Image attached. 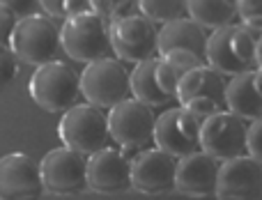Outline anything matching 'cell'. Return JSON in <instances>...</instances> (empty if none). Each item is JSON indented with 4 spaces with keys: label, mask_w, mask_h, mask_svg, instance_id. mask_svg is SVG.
Masks as SVG:
<instances>
[{
    "label": "cell",
    "mask_w": 262,
    "mask_h": 200,
    "mask_svg": "<svg viewBox=\"0 0 262 200\" xmlns=\"http://www.w3.org/2000/svg\"><path fill=\"white\" fill-rule=\"evenodd\" d=\"M62 53H67L76 62H95L113 55L111 44V23L95 12L76 14L62 21L60 26Z\"/></svg>",
    "instance_id": "1"
},
{
    "label": "cell",
    "mask_w": 262,
    "mask_h": 200,
    "mask_svg": "<svg viewBox=\"0 0 262 200\" xmlns=\"http://www.w3.org/2000/svg\"><path fill=\"white\" fill-rule=\"evenodd\" d=\"M58 136L64 147L92 157L108 147V115L90 101H78L76 106L62 113V120L58 124Z\"/></svg>",
    "instance_id": "2"
},
{
    "label": "cell",
    "mask_w": 262,
    "mask_h": 200,
    "mask_svg": "<svg viewBox=\"0 0 262 200\" xmlns=\"http://www.w3.org/2000/svg\"><path fill=\"white\" fill-rule=\"evenodd\" d=\"M30 97L39 108L49 113H64L81 101V74H76L67 62L53 60L30 76Z\"/></svg>",
    "instance_id": "3"
},
{
    "label": "cell",
    "mask_w": 262,
    "mask_h": 200,
    "mask_svg": "<svg viewBox=\"0 0 262 200\" xmlns=\"http://www.w3.org/2000/svg\"><path fill=\"white\" fill-rule=\"evenodd\" d=\"M81 92L90 104L113 108L131 97V72L113 55L95 60L81 72Z\"/></svg>",
    "instance_id": "4"
},
{
    "label": "cell",
    "mask_w": 262,
    "mask_h": 200,
    "mask_svg": "<svg viewBox=\"0 0 262 200\" xmlns=\"http://www.w3.org/2000/svg\"><path fill=\"white\" fill-rule=\"evenodd\" d=\"M9 46L21 62L41 67L58 60V53H62L60 28L51 21V16H41V14L23 16L14 28Z\"/></svg>",
    "instance_id": "5"
},
{
    "label": "cell",
    "mask_w": 262,
    "mask_h": 200,
    "mask_svg": "<svg viewBox=\"0 0 262 200\" xmlns=\"http://www.w3.org/2000/svg\"><path fill=\"white\" fill-rule=\"evenodd\" d=\"M111 44L122 62H145L159 55V28L140 12L124 14L111 21Z\"/></svg>",
    "instance_id": "6"
},
{
    "label": "cell",
    "mask_w": 262,
    "mask_h": 200,
    "mask_svg": "<svg viewBox=\"0 0 262 200\" xmlns=\"http://www.w3.org/2000/svg\"><path fill=\"white\" fill-rule=\"evenodd\" d=\"M249 127L251 124L232 110H219L203 122L200 150L212 154L216 161H230L249 154Z\"/></svg>",
    "instance_id": "7"
},
{
    "label": "cell",
    "mask_w": 262,
    "mask_h": 200,
    "mask_svg": "<svg viewBox=\"0 0 262 200\" xmlns=\"http://www.w3.org/2000/svg\"><path fill=\"white\" fill-rule=\"evenodd\" d=\"M154 127H157V115H154L152 106L143 104L134 97L113 106L108 113L111 138L118 145H122V152L127 157L134 150H143L145 145L154 143Z\"/></svg>",
    "instance_id": "8"
},
{
    "label": "cell",
    "mask_w": 262,
    "mask_h": 200,
    "mask_svg": "<svg viewBox=\"0 0 262 200\" xmlns=\"http://www.w3.org/2000/svg\"><path fill=\"white\" fill-rule=\"evenodd\" d=\"M200 129L203 122L195 120L184 106H172L157 118L154 145L175 159H184L200 152Z\"/></svg>",
    "instance_id": "9"
},
{
    "label": "cell",
    "mask_w": 262,
    "mask_h": 200,
    "mask_svg": "<svg viewBox=\"0 0 262 200\" xmlns=\"http://www.w3.org/2000/svg\"><path fill=\"white\" fill-rule=\"evenodd\" d=\"M46 191L55 196H76L88 187V157L72 147H55L39 161Z\"/></svg>",
    "instance_id": "10"
},
{
    "label": "cell",
    "mask_w": 262,
    "mask_h": 200,
    "mask_svg": "<svg viewBox=\"0 0 262 200\" xmlns=\"http://www.w3.org/2000/svg\"><path fill=\"white\" fill-rule=\"evenodd\" d=\"M46 187L32 157L12 152L0 159V200H41Z\"/></svg>",
    "instance_id": "11"
},
{
    "label": "cell",
    "mask_w": 262,
    "mask_h": 200,
    "mask_svg": "<svg viewBox=\"0 0 262 200\" xmlns=\"http://www.w3.org/2000/svg\"><path fill=\"white\" fill-rule=\"evenodd\" d=\"M180 159L166 154L159 147L143 150L131 161V189L145 196H161L175 189Z\"/></svg>",
    "instance_id": "12"
},
{
    "label": "cell",
    "mask_w": 262,
    "mask_h": 200,
    "mask_svg": "<svg viewBox=\"0 0 262 200\" xmlns=\"http://www.w3.org/2000/svg\"><path fill=\"white\" fill-rule=\"evenodd\" d=\"M219 200H260L262 198V164L251 154L223 161L216 182Z\"/></svg>",
    "instance_id": "13"
},
{
    "label": "cell",
    "mask_w": 262,
    "mask_h": 200,
    "mask_svg": "<svg viewBox=\"0 0 262 200\" xmlns=\"http://www.w3.org/2000/svg\"><path fill=\"white\" fill-rule=\"evenodd\" d=\"M131 161L122 150H106L88 157V187L104 196H115L131 189Z\"/></svg>",
    "instance_id": "14"
},
{
    "label": "cell",
    "mask_w": 262,
    "mask_h": 200,
    "mask_svg": "<svg viewBox=\"0 0 262 200\" xmlns=\"http://www.w3.org/2000/svg\"><path fill=\"white\" fill-rule=\"evenodd\" d=\"M219 168H221V161H216L212 154H207L203 150L184 157L177 164L175 189L191 198L216 196Z\"/></svg>",
    "instance_id": "15"
},
{
    "label": "cell",
    "mask_w": 262,
    "mask_h": 200,
    "mask_svg": "<svg viewBox=\"0 0 262 200\" xmlns=\"http://www.w3.org/2000/svg\"><path fill=\"white\" fill-rule=\"evenodd\" d=\"M207 39V30L191 16L175 18V21L161 23L159 28V55L168 53V51H189L205 60Z\"/></svg>",
    "instance_id": "16"
},
{
    "label": "cell",
    "mask_w": 262,
    "mask_h": 200,
    "mask_svg": "<svg viewBox=\"0 0 262 200\" xmlns=\"http://www.w3.org/2000/svg\"><path fill=\"white\" fill-rule=\"evenodd\" d=\"M226 87L228 83L223 74H219L216 69L205 62L182 76L180 85H177V101L186 104V101L198 99V97H207V99L216 101L221 108H226Z\"/></svg>",
    "instance_id": "17"
},
{
    "label": "cell",
    "mask_w": 262,
    "mask_h": 200,
    "mask_svg": "<svg viewBox=\"0 0 262 200\" xmlns=\"http://www.w3.org/2000/svg\"><path fill=\"white\" fill-rule=\"evenodd\" d=\"M226 108L246 122L262 120V90L255 78V69L232 76L226 87Z\"/></svg>",
    "instance_id": "18"
},
{
    "label": "cell",
    "mask_w": 262,
    "mask_h": 200,
    "mask_svg": "<svg viewBox=\"0 0 262 200\" xmlns=\"http://www.w3.org/2000/svg\"><path fill=\"white\" fill-rule=\"evenodd\" d=\"M159 58V55H157ZM157 58L138 62L131 69V97L143 104L159 108V106H170L175 101V97H170L168 92H163V87L159 85L157 78Z\"/></svg>",
    "instance_id": "19"
},
{
    "label": "cell",
    "mask_w": 262,
    "mask_h": 200,
    "mask_svg": "<svg viewBox=\"0 0 262 200\" xmlns=\"http://www.w3.org/2000/svg\"><path fill=\"white\" fill-rule=\"evenodd\" d=\"M205 62L209 67H214L219 74L223 76H239L244 72H251L239 58H237L235 49H232V39H230V26L212 30L207 39V53H205Z\"/></svg>",
    "instance_id": "20"
},
{
    "label": "cell",
    "mask_w": 262,
    "mask_h": 200,
    "mask_svg": "<svg viewBox=\"0 0 262 200\" xmlns=\"http://www.w3.org/2000/svg\"><path fill=\"white\" fill-rule=\"evenodd\" d=\"M189 16L205 30L232 26L239 16V0H186Z\"/></svg>",
    "instance_id": "21"
},
{
    "label": "cell",
    "mask_w": 262,
    "mask_h": 200,
    "mask_svg": "<svg viewBox=\"0 0 262 200\" xmlns=\"http://www.w3.org/2000/svg\"><path fill=\"white\" fill-rule=\"evenodd\" d=\"M138 12L152 18L154 23H168L189 16L186 0H138Z\"/></svg>",
    "instance_id": "22"
},
{
    "label": "cell",
    "mask_w": 262,
    "mask_h": 200,
    "mask_svg": "<svg viewBox=\"0 0 262 200\" xmlns=\"http://www.w3.org/2000/svg\"><path fill=\"white\" fill-rule=\"evenodd\" d=\"M39 7L46 12V16H55L62 21L76 14L92 12L90 0H39Z\"/></svg>",
    "instance_id": "23"
},
{
    "label": "cell",
    "mask_w": 262,
    "mask_h": 200,
    "mask_svg": "<svg viewBox=\"0 0 262 200\" xmlns=\"http://www.w3.org/2000/svg\"><path fill=\"white\" fill-rule=\"evenodd\" d=\"M90 7L95 14H99L106 21H115V18L124 16V14L136 12L138 0H90Z\"/></svg>",
    "instance_id": "24"
},
{
    "label": "cell",
    "mask_w": 262,
    "mask_h": 200,
    "mask_svg": "<svg viewBox=\"0 0 262 200\" xmlns=\"http://www.w3.org/2000/svg\"><path fill=\"white\" fill-rule=\"evenodd\" d=\"M157 78H159V85L163 87V92H168L170 97L177 99V85L182 81V74L161 55L157 58Z\"/></svg>",
    "instance_id": "25"
},
{
    "label": "cell",
    "mask_w": 262,
    "mask_h": 200,
    "mask_svg": "<svg viewBox=\"0 0 262 200\" xmlns=\"http://www.w3.org/2000/svg\"><path fill=\"white\" fill-rule=\"evenodd\" d=\"M18 74V58L12 51V46H3L0 44V92L5 87L12 85V81Z\"/></svg>",
    "instance_id": "26"
},
{
    "label": "cell",
    "mask_w": 262,
    "mask_h": 200,
    "mask_svg": "<svg viewBox=\"0 0 262 200\" xmlns=\"http://www.w3.org/2000/svg\"><path fill=\"white\" fill-rule=\"evenodd\" d=\"M161 58H166L168 62H170L172 67H175L177 72L182 74V76H184L186 72H191V69L205 64L203 58H198L195 53H189V51H168V53H163Z\"/></svg>",
    "instance_id": "27"
},
{
    "label": "cell",
    "mask_w": 262,
    "mask_h": 200,
    "mask_svg": "<svg viewBox=\"0 0 262 200\" xmlns=\"http://www.w3.org/2000/svg\"><path fill=\"white\" fill-rule=\"evenodd\" d=\"M186 110H189L191 115H193L195 120H200V122H205L207 118H212V115H216L219 110H226L221 108V106L216 104L214 99H207V97H198V99H191L186 101V104H182Z\"/></svg>",
    "instance_id": "28"
},
{
    "label": "cell",
    "mask_w": 262,
    "mask_h": 200,
    "mask_svg": "<svg viewBox=\"0 0 262 200\" xmlns=\"http://www.w3.org/2000/svg\"><path fill=\"white\" fill-rule=\"evenodd\" d=\"M239 18L262 32V0H239Z\"/></svg>",
    "instance_id": "29"
},
{
    "label": "cell",
    "mask_w": 262,
    "mask_h": 200,
    "mask_svg": "<svg viewBox=\"0 0 262 200\" xmlns=\"http://www.w3.org/2000/svg\"><path fill=\"white\" fill-rule=\"evenodd\" d=\"M0 7L12 12L16 18L23 16H32V14L39 12V0H0Z\"/></svg>",
    "instance_id": "30"
},
{
    "label": "cell",
    "mask_w": 262,
    "mask_h": 200,
    "mask_svg": "<svg viewBox=\"0 0 262 200\" xmlns=\"http://www.w3.org/2000/svg\"><path fill=\"white\" fill-rule=\"evenodd\" d=\"M249 154L262 164V120H255L249 127Z\"/></svg>",
    "instance_id": "31"
},
{
    "label": "cell",
    "mask_w": 262,
    "mask_h": 200,
    "mask_svg": "<svg viewBox=\"0 0 262 200\" xmlns=\"http://www.w3.org/2000/svg\"><path fill=\"white\" fill-rule=\"evenodd\" d=\"M16 23H18V18L14 16L12 12H7V9L0 7V44L3 46H9Z\"/></svg>",
    "instance_id": "32"
}]
</instances>
